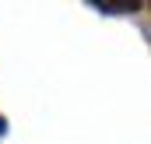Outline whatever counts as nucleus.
I'll return each instance as SVG.
<instances>
[{
    "label": "nucleus",
    "instance_id": "obj_1",
    "mask_svg": "<svg viewBox=\"0 0 151 144\" xmlns=\"http://www.w3.org/2000/svg\"><path fill=\"white\" fill-rule=\"evenodd\" d=\"M4 130H7V123H4V120H0V134H4Z\"/></svg>",
    "mask_w": 151,
    "mask_h": 144
}]
</instances>
